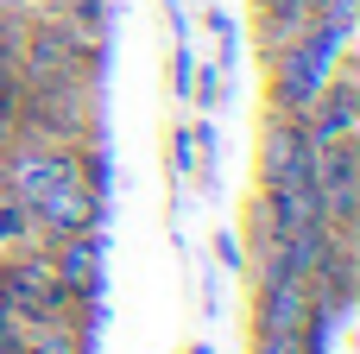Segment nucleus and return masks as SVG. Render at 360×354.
Segmentation results:
<instances>
[{
    "instance_id": "obj_1",
    "label": "nucleus",
    "mask_w": 360,
    "mask_h": 354,
    "mask_svg": "<svg viewBox=\"0 0 360 354\" xmlns=\"http://www.w3.org/2000/svg\"><path fill=\"white\" fill-rule=\"evenodd\" d=\"M266 57H272L266 108H272V114H304V108L323 95V82L335 76V63L348 57V32H329L323 19H310L297 38H285V44L266 51Z\"/></svg>"
},
{
    "instance_id": "obj_2",
    "label": "nucleus",
    "mask_w": 360,
    "mask_h": 354,
    "mask_svg": "<svg viewBox=\"0 0 360 354\" xmlns=\"http://www.w3.org/2000/svg\"><path fill=\"white\" fill-rule=\"evenodd\" d=\"M32 209V222H38V241H63V234H95L101 222H108V203L76 177V158H70V146L57 152V171L44 177V190L25 203Z\"/></svg>"
},
{
    "instance_id": "obj_3",
    "label": "nucleus",
    "mask_w": 360,
    "mask_h": 354,
    "mask_svg": "<svg viewBox=\"0 0 360 354\" xmlns=\"http://www.w3.org/2000/svg\"><path fill=\"white\" fill-rule=\"evenodd\" d=\"M259 190H316V139H310L304 114H266Z\"/></svg>"
},
{
    "instance_id": "obj_4",
    "label": "nucleus",
    "mask_w": 360,
    "mask_h": 354,
    "mask_svg": "<svg viewBox=\"0 0 360 354\" xmlns=\"http://www.w3.org/2000/svg\"><path fill=\"white\" fill-rule=\"evenodd\" d=\"M316 196H323V222L354 234V222H360V139L316 146Z\"/></svg>"
},
{
    "instance_id": "obj_5",
    "label": "nucleus",
    "mask_w": 360,
    "mask_h": 354,
    "mask_svg": "<svg viewBox=\"0 0 360 354\" xmlns=\"http://www.w3.org/2000/svg\"><path fill=\"white\" fill-rule=\"evenodd\" d=\"M44 260H51V279L70 291V298H101L108 291V234H63V241H44Z\"/></svg>"
},
{
    "instance_id": "obj_6",
    "label": "nucleus",
    "mask_w": 360,
    "mask_h": 354,
    "mask_svg": "<svg viewBox=\"0 0 360 354\" xmlns=\"http://www.w3.org/2000/svg\"><path fill=\"white\" fill-rule=\"evenodd\" d=\"M304 127L316 146H335V139H360V76H354V57L335 63V76L323 82V95L304 108Z\"/></svg>"
},
{
    "instance_id": "obj_7",
    "label": "nucleus",
    "mask_w": 360,
    "mask_h": 354,
    "mask_svg": "<svg viewBox=\"0 0 360 354\" xmlns=\"http://www.w3.org/2000/svg\"><path fill=\"white\" fill-rule=\"evenodd\" d=\"M310 323V279H291L278 266L259 272V298H253V336H285Z\"/></svg>"
},
{
    "instance_id": "obj_8",
    "label": "nucleus",
    "mask_w": 360,
    "mask_h": 354,
    "mask_svg": "<svg viewBox=\"0 0 360 354\" xmlns=\"http://www.w3.org/2000/svg\"><path fill=\"white\" fill-rule=\"evenodd\" d=\"M25 348L19 354H95V336H82L76 323H19Z\"/></svg>"
},
{
    "instance_id": "obj_9",
    "label": "nucleus",
    "mask_w": 360,
    "mask_h": 354,
    "mask_svg": "<svg viewBox=\"0 0 360 354\" xmlns=\"http://www.w3.org/2000/svg\"><path fill=\"white\" fill-rule=\"evenodd\" d=\"M13 247H44V241H38L32 209H25L19 196H6V190H0V253H13Z\"/></svg>"
},
{
    "instance_id": "obj_10",
    "label": "nucleus",
    "mask_w": 360,
    "mask_h": 354,
    "mask_svg": "<svg viewBox=\"0 0 360 354\" xmlns=\"http://www.w3.org/2000/svg\"><path fill=\"white\" fill-rule=\"evenodd\" d=\"M190 101L202 108V114H215L221 101H228V70L209 57V63H196V76H190Z\"/></svg>"
},
{
    "instance_id": "obj_11",
    "label": "nucleus",
    "mask_w": 360,
    "mask_h": 354,
    "mask_svg": "<svg viewBox=\"0 0 360 354\" xmlns=\"http://www.w3.org/2000/svg\"><path fill=\"white\" fill-rule=\"evenodd\" d=\"M209 32H215V63L234 70V63H240V25H234V13H221L215 0H209Z\"/></svg>"
},
{
    "instance_id": "obj_12",
    "label": "nucleus",
    "mask_w": 360,
    "mask_h": 354,
    "mask_svg": "<svg viewBox=\"0 0 360 354\" xmlns=\"http://www.w3.org/2000/svg\"><path fill=\"white\" fill-rule=\"evenodd\" d=\"M190 171H196V133H190V120H177L171 127V177L190 184Z\"/></svg>"
},
{
    "instance_id": "obj_13",
    "label": "nucleus",
    "mask_w": 360,
    "mask_h": 354,
    "mask_svg": "<svg viewBox=\"0 0 360 354\" xmlns=\"http://www.w3.org/2000/svg\"><path fill=\"white\" fill-rule=\"evenodd\" d=\"M190 76H196V51H190V38H177V51H171V95L177 101H190Z\"/></svg>"
},
{
    "instance_id": "obj_14",
    "label": "nucleus",
    "mask_w": 360,
    "mask_h": 354,
    "mask_svg": "<svg viewBox=\"0 0 360 354\" xmlns=\"http://www.w3.org/2000/svg\"><path fill=\"white\" fill-rule=\"evenodd\" d=\"M316 19L329 32H348L354 38V19H360V0H316Z\"/></svg>"
},
{
    "instance_id": "obj_15",
    "label": "nucleus",
    "mask_w": 360,
    "mask_h": 354,
    "mask_svg": "<svg viewBox=\"0 0 360 354\" xmlns=\"http://www.w3.org/2000/svg\"><path fill=\"white\" fill-rule=\"evenodd\" d=\"M215 253H221V266H228V272H247V247H240V234H234V228H215Z\"/></svg>"
},
{
    "instance_id": "obj_16",
    "label": "nucleus",
    "mask_w": 360,
    "mask_h": 354,
    "mask_svg": "<svg viewBox=\"0 0 360 354\" xmlns=\"http://www.w3.org/2000/svg\"><path fill=\"white\" fill-rule=\"evenodd\" d=\"M253 354H304V329H285V336H253Z\"/></svg>"
},
{
    "instance_id": "obj_17",
    "label": "nucleus",
    "mask_w": 360,
    "mask_h": 354,
    "mask_svg": "<svg viewBox=\"0 0 360 354\" xmlns=\"http://www.w3.org/2000/svg\"><path fill=\"white\" fill-rule=\"evenodd\" d=\"M13 120H19V89H0V146L13 139Z\"/></svg>"
},
{
    "instance_id": "obj_18",
    "label": "nucleus",
    "mask_w": 360,
    "mask_h": 354,
    "mask_svg": "<svg viewBox=\"0 0 360 354\" xmlns=\"http://www.w3.org/2000/svg\"><path fill=\"white\" fill-rule=\"evenodd\" d=\"M158 6L171 13V25H177V38H184V6H177V0H158Z\"/></svg>"
},
{
    "instance_id": "obj_19",
    "label": "nucleus",
    "mask_w": 360,
    "mask_h": 354,
    "mask_svg": "<svg viewBox=\"0 0 360 354\" xmlns=\"http://www.w3.org/2000/svg\"><path fill=\"white\" fill-rule=\"evenodd\" d=\"M184 354H215V348H209V342H190V348H184Z\"/></svg>"
},
{
    "instance_id": "obj_20",
    "label": "nucleus",
    "mask_w": 360,
    "mask_h": 354,
    "mask_svg": "<svg viewBox=\"0 0 360 354\" xmlns=\"http://www.w3.org/2000/svg\"><path fill=\"white\" fill-rule=\"evenodd\" d=\"M304 354H329V348H304Z\"/></svg>"
},
{
    "instance_id": "obj_21",
    "label": "nucleus",
    "mask_w": 360,
    "mask_h": 354,
    "mask_svg": "<svg viewBox=\"0 0 360 354\" xmlns=\"http://www.w3.org/2000/svg\"><path fill=\"white\" fill-rule=\"evenodd\" d=\"M253 6H272V0H253Z\"/></svg>"
}]
</instances>
